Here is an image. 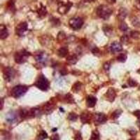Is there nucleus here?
I'll use <instances>...</instances> for the list:
<instances>
[{
  "mask_svg": "<svg viewBox=\"0 0 140 140\" xmlns=\"http://www.w3.org/2000/svg\"><path fill=\"white\" fill-rule=\"evenodd\" d=\"M48 137V134L46 132V131L42 130L41 131L39 132V134L38 135V138L40 140H43V139H45Z\"/></svg>",
  "mask_w": 140,
  "mask_h": 140,
  "instance_id": "obj_24",
  "label": "nucleus"
},
{
  "mask_svg": "<svg viewBox=\"0 0 140 140\" xmlns=\"http://www.w3.org/2000/svg\"><path fill=\"white\" fill-rule=\"evenodd\" d=\"M68 52H69V51H68V49L67 47H62L58 50V55L61 58H64L65 56H67Z\"/></svg>",
  "mask_w": 140,
  "mask_h": 140,
  "instance_id": "obj_17",
  "label": "nucleus"
},
{
  "mask_svg": "<svg viewBox=\"0 0 140 140\" xmlns=\"http://www.w3.org/2000/svg\"><path fill=\"white\" fill-rule=\"evenodd\" d=\"M83 24V21L82 18H81L79 17L72 18L70 19L69 21V25L70 27L75 30H79L80 28L82 27Z\"/></svg>",
  "mask_w": 140,
  "mask_h": 140,
  "instance_id": "obj_5",
  "label": "nucleus"
},
{
  "mask_svg": "<svg viewBox=\"0 0 140 140\" xmlns=\"http://www.w3.org/2000/svg\"><path fill=\"white\" fill-rule=\"evenodd\" d=\"M28 90V88L25 85H16L11 90V95L15 98H20L27 92Z\"/></svg>",
  "mask_w": 140,
  "mask_h": 140,
  "instance_id": "obj_2",
  "label": "nucleus"
},
{
  "mask_svg": "<svg viewBox=\"0 0 140 140\" xmlns=\"http://www.w3.org/2000/svg\"><path fill=\"white\" fill-rule=\"evenodd\" d=\"M46 13H47V11H46V7L41 6V7L38 10V13L39 15L41 16V17H43V16H45L46 15Z\"/></svg>",
  "mask_w": 140,
  "mask_h": 140,
  "instance_id": "obj_23",
  "label": "nucleus"
},
{
  "mask_svg": "<svg viewBox=\"0 0 140 140\" xmlns=\"http://www.w3.org/2000/svg\"><path fill=\"white\" fill-rule=\"evenodd\" d=\"M110 2H111V3H114L115 2H116V0H109Z\"/></svg>",
  "mask_w": 140,
  "mask_h": 140,
  "instance_id": "obj_46",
  "label": "nucleus"
},
{
  "mask_svg": "<svg viewBox=\"0 0 140 140\" xmlns=\"http://www.w3.org/2000/svg\"><path fill=\"white\" fill-rule=\"evenodd\" d=\"M81 87H82V84H81V83H80L78 81V82L75 83L72 85V90L73 92H78L81 90Z\"/></svg>",
  "mask_w": 140,
  "mask_h": 140,
  "instance_id": "obj_20",
  "label": "nucleus"
},
{
  "mask_svg": "<svg viewBox=\"0 0 140 140\" xmlns=\"http://www.w3.org/2000/svg\"><path fill=\"white\" fill-rule=\"evenodd\" d=\"M9 36V32L7 28L4 25H1L0 28V38L1 39H5Z\"/></svg>",
  "mask_w": 140,
  "mask_h": 140,
  "instance_id": "obj_13",
  "label": "nucleus"
},
{
  "mask_svg": "<svg viewBox=\"0 0 140 140\" xmlns=\"http://www.w3.org/2000/svg\"><path fill=\"white\" fill-rule=\"evenodd\" d=\"M113 11L109 6L106 5H101L97 8V14L98 15L104 20H107L112 14Z\"/></svg>",
  "mask_w": 140,
  "mask_h": 140,
  "instance_id": "obj_1",
  "label": "nucleus"
},
{
  "mask_svg": "<svg viewBox=\"0 0 140 140\" xmlns=\"http://www.w3.org/2000/svg\"><path fill=\"white\" fill-rule=\"evenodd\" d=\"M132 23L134 25V27H137V28H140V19L137 18H134L132 21Z\"/></svg>",
  "mask_w": 140,
  "mask_h": 140,
  "instance_id": "obj_30",
  "label": "nucleus"
},
{
  "mask_svg": "<svg viewBox=\"0 0 140 140\" xmlns=\"http://www.w3.org/2000/svg\"><path fill=\"white\" fill-rule=\"evenodd\" d=\"M103 67L104 70H106V71H109L110 69V67H111V64H110L109 62H105L103 65Z\"/></svg>",
  "mask_w": 140,
  "mask_h": 140,
  "instance_id": "obj_37",
  "label": "nucleus"
},
{
  "mask_svg": "<svg viewBox=\"0 0 140 140\" xmlns=\"http://www.w3.org/2000/svg\"><path fill=\"white\" fill-rule=\"evenodd\" d=\"M119 29L122 31V32H125V31L128 30V27L126 23L125 22H121L120 24V26H119Z\"/></svg>",
  "mask_w": 140,
  "mask_h": 140,
  "instance_id": "obj_31",
  "label": "nucleus"
},
{
  "mask_svg": "<svg viewBox=\"0 0 140 140\" xmlns=\"http://www.w3.org/2000/svg\"><path fill=\"white\" fill-rule=\"evenodd\" d=\"M110 50L113 53L121 51L122 50V45L120 43L115 41L111 43V45L110 46Z\"/></svg>",
  "mask_w": 140,
  "mask_h": 140,
  "instance_id": "obj_12",
  "label": "nucleus"
},
{
  "mask_svg": "<svg viewBox=\"0 0 140 140\" xmlns=\"http://www.w3.org/2000/svg\"><path fill=\"white\" fill-rule=\"evenodd\" d=\"M15 76V71L11 67H6L4 69V79L10 82L14 78Z\"/></svg>",
  "mask_w": 140,
  "mask_h": 140,
  "instance_id": "obj_6",
  "label": "nucleus"
},
{
  "mask_svg": "<svg viewBox=\"0 0 140 140\" xmlns=\"http://www.w3.org/2000/svg\"><path fill=\"white\" fill-rule=\"evenodd\" d=\"M54 106L52 103H46L43 107V110L44 113H46L47 114H49L50 113H51L53 111Z\"/></svg>",
  "mask_w": 140,
  "mask_h": 140,
  "instance_id": "obj_15",
  "label": "nucleus"
},
{
  "mask_svg": "<svg viewBox=\"0 0 140 140\" xmlns=\"http://www.w3.org/2000/svg\"><path fill=\"white\" fill-rule=\"evenodd\" d=\"M128 85L130 87H135L137 85V83L133 79H129L128 80Z\"/></svg>",
  "mask_w": 140,
  "mask_h": 140,
  "instance_id": "obj_35",
  "label": "nucleus"
},
{
  "mask_svg": "<svg viewBox=\"0 0 140 140\" xmlns=\"http://www.w3.org/2000/svg\"><path fill=\"white\" fill-rule=\"evenodd\" d=\"M35 85L41 90L46 91L49 88V81L43 75H41L36 81Z\"/></svg>",
  "mask_w": 140,
  "mask_h": 140,
  "instance_id": "obj_4",
  "label": "nucleus"
},
{
  "mask_svg": "<svg viewBox=\"0 0 140 140\" xmlns=\"http://www.w3.org/2000/svg\"><path fill=\"white\" fill-rule=\"evenodd\" d=\"M74 140H82V136L80 132H77L74 137Z\"/></svg>",
  "mask_w": 140,
  "mask_h": 140,
  "instance_id": "obj_40",
  "label": "nucleus"
},
{
  "mask_svg": "<svg viewBox=\"0 0 140 140\" xmlns=\"http://www.w3.org/2000/svg\"><path fill=\"white\" fill-rule=\"evenodd\" d=\"M139 4H140V0H139Z\"/></svg>",
  "mask_w": 140,
  "mask_h": 140,
  "instance_id": "obj_47",
  "label": "nucleus"
},
{
  "mask_svg": "<svg viewBox=\"0 0 140 140\" xmlns=\"http://www.w3.org/2000/svg\"><path fill=\"white\" fill-rule=\"evenodd\" d=\"M121 41L123 43H127L129 41V38H128V37L127 35H124V36H123V37H121Z\"/></svg>",
  "mask_w": 140,
  "mask_h": 140,
  "instance_id": "obj_38",
  "label": "nucleus"
},
{
  "mask_svg": "<svg viewBox=\"0 0 140 140\" xmlns=\"http://www.w3.org/2000/svg\"><path fill=\"white\" fill-rule=\"evenodd\" d=\"M139 128H140V126H139Z\"/></svg>",
  "mask_w": 140,
  "mask_h": 140,
  "instance_id": "obj_49",
  "label": "nucleus"
},
{
  "mask_svg": "<svg viewBox=\"0 0 140 140\" xmlns=\"http://www.w3.org/2000/svg\"><path fill=\"white\" fill-rule=\"evenodd\" d=\"M96 102H97V99H96V98H95L94 96L90 95L86 99V103H87V105L88 107H95V105L96 104Z\"/></svg>",
  "mask_w": 140,
  "mask_h": 140,
  "instance_id": "obj_14",
  "label": "nucleus"
},
{
  "mask_svg": "<svg viewBox=\"0 0 140 140\" xmlns=\"http://www.w3.org/2000/svg\"><path fill=\"white\" fill-rule=\"evenodd\" d=\"M6 121L9 123H13L14 122L16 121L17 120V114L15 111H10L9 112L6 116Z\"/></svg>",
  "mask_w": 140,
  "mask_h": 140,
  "instance_id": "obj_10",
  "label": "nucleus"
},
{
  "mask_svg": "<svg viewBox=\"0 0 140 140\" xmlns=\"http://www.w3.org/2000/svg\"><path fill=\"white\" fill-rule=\"evenodd\" d=\"M27 30H28V23L23 22L20 23L18 25H17V27L15 28V32L18 36L22 37L23 36V34L27 31Z\"/></svg>",
  "mask_w": 140,
  "mask_h": 140,
  "instance_id": "obj_7",
  "label": "nucleus"
},
{
  "mask_svg": "<svg viewBox=\"0 0 140 140\" xmlns=\"http://www.w3.org/2000/svg\"><path fill=\"white\" fill-rule=\"evenodd\" d=\"M130 140H133V139H130Z\"/></svg>",
  "mask_w": 140,
  "mask_h": 140,
  "instance_id": "obj_48",
  "label": "nucleus"
},
{
  "mask_svg": "<svg viewBox=\"0 0 140 140\" xmlns=\"http://www.w3.org/2000/svg\"><path fill=\"white\" fill-rule=\"evenodd\" d=\"M51 140H60V137L58 134H53L51 137Z\"/></svg>",
  "mask_w": 140,
  "mask_h": 140,
  "instance_id": "obj_42",
  "label": "nucleus"
},
{
  "mask_svg": "<svg viewBox=\"0 0 140 140\" xmlns=\"http://www.w3.org/2000/svg\"><path fill=\"white\" fill-rule=\"evenodd\" d=\"M65 100H66V101H67V102H69V103H72V102H74L73 97L70 94L67 95L65 96Z\"/></svg>",
  "mask_w": 140,
  "mask_h": 140,
  "instance_id": "obj_34",
  "label": "nucleus"
},
{
  "mask_svg": "<svg viewBox=\"0 0 140 140\" xmlns=\"http://www.w3.org/2000/svg\"><path fill=\"white\" fill-rule=\"evenodd\" d=\"M65 38H66V34L64 33V32H62V31H61L58 34V40L59 41H63L64 39H65Z\"/></svg>",
  "mask_w": 140,
  "mask_h": 140,
  "instance_id": "obj_27",
  "label": "nucleus"
},
{
  "mask_svg": "<svg viewBox=\"0 0 140 140\" xmlns=\"http://www.w3.org/2000/svg\"><path fill=\"white\" fill-rule=\"evenodd\" d=\"M35 59H36V60H37V62H45V60H46V55L44 54V53H38V54H37L36 56H35Z\"/></svg>",
  "mask_w": 140,
  "mask_h": 140,
  "instance_id": "obj_19",
  "label": "nucleus"
},
{
  "mask_svg": "<svg viewBox=\"0 0 140 140\" xmlns=\"http://www.w3.org/2000/svg\"><path fill=\"white\" fill-rule=\"evenodd\" d=\"M105 97L109 102H113L116 98V92L113 88H109L105 94Z\"/></svg>",
  "mask_w": 140,
  "mask_h": 140,
  "instance_id": "obj_11",
  "label": "nucleus"
},
{
  "mask_svg": "<svg viewBox=\"0 0 140 140\" xmlns=\"http://www.w3.org/2000/svg\"><path fill=\"white\" fill-rule=\"evenodd\" d=\"M71 6H72L71 3H60L58 6V12L60 14H65L69 11Z\"/></svg>",
  "mask_w": 140,
  "mask_h": 140,
  "instance_id": "obj_8",
  "label": "nucleus"
},
{
  "mask_svg": "<svg viewBox=\"0 0 140 140\" xmlns=\"http://www.w3.org/2000/svg\"><path fill=\"white\" fill-rule=\"evenodd\" d=\"M133 114L137 117L138 119H140V110H136L133 112Z\"/></svg>",
  "mask_w": 140,
  "mask_h": 140,
  "instance_id": "obj_41",
  "label": "nucleus"
},
{
  "mask_svg": "<svg viewBox=\"0 0 140 140\" xmlns=\"http://www.w3.org/2000/svg\"><path fill=\"white\" fill-rule=\"evenodd\" d=\"M81 122L83 123H88L89 122V115L85 113H83L81 115Z\"/></svg>",
  "mask_w": 140,
  "mask_h": 140,
  "instance_id": "obj_22",
  "label": "nucleus"
},
{
  "mask_svg": "<svg viewBox=\"0 0 140 140\" xmlns=\"http://www.w3.org/2000/svg\"><path fill=\"white\" fill-rule=\"evenodd\" d=\"M51 21L53 26H59V25L60 24V22L58 18H53L51 20Z\"/></svg>",
  "mask_w": 140,
  "mask_h": 140,
  "instance_id": "obj_33",
  "label": "nucleus"
},
{
  "mask_svg": "<svg viewBox=\"0 0 140 140\" xmlns=\"http://www.w3.org/2000/svg\"><path fill=\"white\" fill-rule=\"evenodd\" d=\"M129 133L130 134H132V135H134V134H137V131L136 130H131L129 132Z\"/></svg>",
  "mask_w": 140,
  "mask_h": 140,
  "instance_id": "obj_43",
  "label": "nucleus"
},
{
  "mask_svg": "<svg viewBox=\"0 0 140 140\" xmlns=\"http://www.w3.org/2000/svg\"><path fill=\"white\" fill-rule=\"evenodd\" d=\"M60 73L62 74V75H65V74L67 73V72L66 71V69H62V71H61Z\"/></svg>",
  "mask_w": 140,
  "mask_h": 140,
  "instance_id": "obj_44",
  "label": "nucleus"
},
{
  "mask_svg": "<svg viewBox=\"0 0 140 140\" xmlns=\"http://www.w3.org/2000/svg\"><path fill=\"white\" fill-rule=\"evenodd\" d=\"M3 104H4V100H3V99H2V103H1V109H2V108H3Z\"/></svg>",
  "mask_w": 140,
  "mask_h": 140,
  "instance_id": "obj_45",
  "label": "nucleus"
},
{
  "mask_svg": "<svg viewBox=\"0 0 140 140\" xmlns=\"http://www.w3.org/2000/svg\"><path fill=\"white\" fill-rule=\"evenodd\" d=\"M30 55V53L29 52L26 51L25 50H22L20 51L16 52L14 56V59L16 63L22 64L24 63L27 60V58Z\"/></svg>",
  "mask_w": 140,
  "mask_h": 140,
  "instance_id": "obj_3",
  "label": "nucleus"
},
{
  "mask_svg": "<svg viewBox=\"0 0 140 140\" xmlns=\"http://www.w3.org/2000/svg\"><path fill=\"white\" fill-rule=\"evenodd\" d=\"M103 31L107 35L109 36V35H111V34L112 33L113 28L109 25H105L103 27Z\"/></svg>",
  "mask_w": 140,
  "mask_h": 140,
  "instance_id": "obj_21",
  "label": "nucleus"
},
{
  "mask_svg": "<svg viewBox=\"0 0 140 140\" xmlns=\"http://www.w3.org/2000/svg\"><path fill=\"white\" fill-rule=\"evenodd\" d=\"M94 120L95 122L98 124H102L107 121V118L104 113H96L94 116Z\"/></svg>",
  "mask_w": 140,
  "mask_h": 140,
  "instance_id": "obj_9",
  "label": "nucleus"
},
{
  "mask_svg": "<svg viewBox=\"0 0 140 140\" xmlns=\"http://www.w3.org/2000/svg\"><path fill=\"white\" fill-rule=\"evenodd\" d=\"M122 111H121V110H116V111H115L112 114H111V117L112 118H113V119H117L118 117H119L120 116V115L121 114Z\"/></svg>",
  "mask_w": 140,
  "mask_h": 140,
  "instance_id": "obj_32",
  "label": "nucleus"
},
{
  "mask_svg": "<svg viewBox=\"0 0 140 140\" xmlns=\"http://www.w3.org/2000/svg\"><path fill=\"white\" fill-rule=\"evenodd\" d=\"M130 37L134 39H138L140 37V34L137 31H132V32H131Z\"/></svg>",
  "mask_w": 140,
  "mask_h": 140,
  "instance_id": "obj_28",
  "label": "nucleus"
},
{
  "mask_svg": "<svg viewBox=\"0 0 140 140\" xmlns=\"http://www.w3.org/2000/svg\"><path fill=\"white\" fill-rule=\"evenodd\" d=\"M77 61H78V58H77L76 55H71L67 56V62L69 64H76Z\"/></svg>",
  "mask_w": 140,
  "mask_h": 140,
  "instance_id": "obj_18",
  "label": "nucleus"
},
{
  "mask_svg": "<svg viewBox=\"0 0 140 140\" xmlns=\"http://www.w3.org/2000/svg\"><path fill=\"white\" fill-rule=\"evenodd\" d=\"M8 8L9 9H15V5H14V1L13 0H10L8 2Z\"/></svg>",
  "mask_w": 140,
  "mask_h": 140,
  "instance_id": "obj_36",
  "label": "nucleus"
},
{
  "mask_svg": "<svg viewBox=\"0 0 140 140\" xmlns=\"http://www.w3.org/2000/svg\"><path fill=\"white\" fill-rule=\"evenodd\" d=\"M100 138V133L98 132V130H95L92 132L91 135L90 140H98Z\"/></svg>",
  "mask_w": 140,
  "mask_h": 140,
  "instance_id": "obj_25",
  "label": "nucleus"
},
{
  "mask_svg": "<svg viewBox=\"0 0 140 140\" xmlns=\"http://www.w3.org/2000/svg\"><path fill=\"white\" fill-rule=\"evenodd\" d=\"M77 119H78V116L74 113H70L68 116V119L71 121H76Z\"/></svg>",
  "mask_w": 140,
  "mask_h": 140,
  "instance_id": "obj_29",
  "label": "nucleus"
},
{
  "mask_svg": "<svg viewBox=\"0 0 140 140\" xmlns=\"http://www.w3.org/2000/svg\"><path fill=\"white\" fill-rule=\"evenodd\" d=\"M126 60H127V55L124 53H121L117 57V60L119 61V62H124L126 61Z\"/></svg>",
  "mask_w": 140,
  "mask_h": 140,
  "instance_id": "obj_26",
  "label": "nucleus"
},
{
  "mask_svg": "<svg viewBox=\"0 0 140 140\" xmlns=\"http://www.w3.org/2000/svg\"><path fill=\"white\" fill-rule=\"evenodd\" d=\"M92 53L94 54V55H98L99 53H100V50H99V49L98 48H97V47H94L93 49H92Z\"/></svg>",
  "mask_w": 140,
  "mask_h": 140,
  "instance_id": "obj_39",
  "label": "nucleus"
},
{
  "mask_svg": "<svg viewBox=\"0 0 140 140\" xmlns=\"http://www.w3.org/2000/svg\"><path fill=\"white\" fill-rule=\"evenodd\" d=\"M128 15V11L125 8H121L119 10L118 17L121 20H123L126 18V16Z\"/></svg>",
  "mask_w": 140,
  "mask_h": 140,
  "instance_id": "obj_16",
  "label": "nucleus"
}]
</instances>
